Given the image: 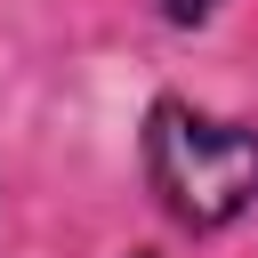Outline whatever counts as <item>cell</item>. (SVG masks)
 I'll use <instances>...</instances> for the list:
<instances>
[{
    "instance_id": "6da1fadb",
    "label": "cell",
    "mask_w": 258,
    "mask_h": 258,
    "mask_svg": "<svg viewBox=\"0 0 258 258\" xmlns=\"http://www.w3.org/2000/svg\"><path fill=\"white\" fill-rule=\"evenodd\" d=\"M137 169L177 234L194 242L234 234L258 210V121H234V113H210L161 89L137 121Z\"/></svg>"
},
{
    "instance_id": "3957f363",
    "label": "cell",
    "mask_w": 258,
    "mask_h": 258,
    "mask_svg": "<svg viewBox=\"0 0 258 258\" xmlns=\"http://www.w3.org/2000/svg\"><path fill=\"white\" fill-rule=\"evenodd\" d=\"M129 258H161V250H129Z\"/></svg>"
},
{
    "instance_id": "7a4b0ae2",
    "label": "cell",
    "mask_w": 258,
    "mask_h": 258,
    "mask_svg": "<svg viewBox=\"0 0 258 258\" xmlns=\"http://www.w3.org/2000/svg\"><path fill=\"white\" fill-rule=\"evenodd\" d=\"M153 8H161V16L177 24V32H194V24H210V16L226 8V0H153Z\"/></svg>"
}]
</instances>
